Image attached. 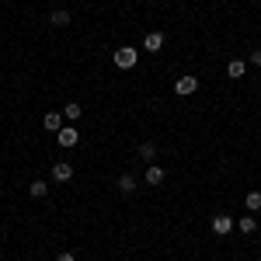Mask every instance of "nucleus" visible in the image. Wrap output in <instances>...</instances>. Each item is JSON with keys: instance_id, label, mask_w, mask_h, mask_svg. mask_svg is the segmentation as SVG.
Here are the masks:
<instances>
[{"instance_id": "nucleus-17", "label": "nucleus", "mask_w": 261, "mask_h": 261, "mask_svg": "<svg viewBox=\"0 0 261 261\" xmlns=\"http://www.w3.org/2000/svg\"><path fill=\"white\" fill-rule=\"evenodd\" d=\"M247 60L254 63V66H261V49H254V53H251V56H247Z\"/></svg>"}, {"instance_id": "nucleus-7", "label": "nucleus", "mask_w": 261, "mask_h": 261, "mask_svg": "<svg viewBox=\"0 0 261 261\" xmlns=\"http://www.w3.org/2000/svg\"><path fill=\"white\" fill-rule=\"evenodd\" d=\"M42 125H45L49 133H60V129H63V115H60V112H45V119H42Z\"/></svg>"}, {"instance_id": "nucleus-3", "label": "nucleus", "mask_w": 261, "mask_h": 261, "mask_svg": "<svg viewBox=\"0 0 261 261\" xmlns=\"http://www.w3.org/2000/svg\"><path fill=\"white\" fill-rule=\"evenodd\" d=\"M56 143H60V146H66V150H70V146H77V143H81V133H77V129H73V125H63L60 133H56Z\"/></svg>"}, {"instance_id": "nucleus-9", "label": "nucleus", "mask_w": 261, "mask_h": 261, "mask_svg": "<svg viewBox=\"0 0 261 261\" xmlns=\"http://www.w3.org/2000/svg\"><path fill=\"white\" fill-rule=\"evenodd\" d=\"M28 195H32V199H45V195H49V185H45V181H32V185H28Z\"/></svg>"}, {"instance_id": "nucleus-5", "label": "nucleus", "mask_w": 261, "mask_h": 261, "mask_svg": "<svg viewBox=\"0 0 261 261\" xmlns=\"http://www.w3.org/2000/svg\"><path fill=\"white\" fill-rule=\"evenodd\" d=\"M233 230V216H226V213H220V216H213V233H230Z\"/></svg>"}, {"instance_id": "nucleus-11", "label": "nucleus", "mask_w": 261, "mask_h": 261, "mask_svg": "<svg viewBox=\"0 0 261 261\" xmlns=\"http://www.w3.org/2000/svg\"><path fill=\"white\" fill-rule=\"evenodd\" d=\"M143 178H146V185H161V181H164V171H161V167H157V164H150Z\"/></svg>"}, {"instance_id": "nucleus-12", "label": "nucleus", "mask_w": 261, "mask_h": 261, "mask_svg": "<svg viewBox=\"0 0 261 261\" xmlns=\"http://www.w3.org/2000/svg\"><path fill=\"white\" fill-rule=\"evenodd\" d=\"M119 188L125 192V195H129V192H136V178H133V174H122V178H119Z\"/></svg>"}, {"instance_id": "nucleus-10", "label": "nucleus", "mask_w": 261, "mask_h": 261, "mask_svg": "<svg viewBox=\"0 0 261 261\" xmlns=\"http://www.w3.org/2000/svg\"><path fill=\"white\" fill-rule=\"evenodd\" d=\"M49 24H53V28H66V24H70V11H53V14H49Z\"/></svg>"}, {"instance_id": "nucleus-14", "label": "nucleus", "mask_w": 261, "mask_h": 261, "mask_svg": "<svg viewBox=\"0 0 261 261\" xmlns=\"http://www.w3.org/2000/svg\"><path fill=\"white\" fill-rule=\"evenodd\" d=\"M244 202H247L251 213H258V209H261V192H247V199H244Z\"/></svg>"}, {"instance_id": "nucleus-15", "label": "nucleus", "mask_w": 261, "mask_h": 261, "mask_svg": "<svg viewBox=\"0 0 261 261\" xmlns=\"http://www.w3.org/2000/svg\"><path fill=\"white\" fill-rule=\"evenodd\" d=\"M140 157H143L146 164H150L153 157H157V146H153V143H143V146H140Z\"/></svg>"}, {"instance_id": "nucleus-18", "label": "nucleus", "mask_w": 261, "mask_h": 261, "mask_svg": "<svg viewBox=\"0 0 261 261\" xmlns=\"http://www.w3.org/2000/svg\"><path fill=\"white\" fill-rule=\"evenodd\" d=\"M56 261H77V258H73L70 251H63V254H60V258H56Z\"/></svg>"}, {"instance_id": "nucleus-2", "label": "nucleus", "mask_w": 261, "mask_h": 261, "mask_svg": "<svg viewBox=\"0 0 261 261\" xmlns=\"http://www.w3.org/2000/svg\"><path fill=\"white\" fill-rule=\"evenodd\" d=\"M195 91H199V77H178L174 81V94H181V98H188Z\"/></svg>"}, {"instance_id": "nucleus-13", "label": "nucleus", "mask_w": 261, "mask_h": 261, "mask_svg": "<svg viewBox=\"0 0 261 261\" xmlns=\"http://www.w3.org/2000/svg\"><path fill=\"white\" fill-rule=\"evenodd\" d=\"M237 226H241L244 233H254V230H258V220H254V216H241V223H237Z\"/></svg>"}, {"instance_id": "nucleus-1", "label": "nucleus", "mask_w": 261, "mask_h": 261, "mask_svg": "<svg viewBox=\"0 0 261 261\" xmlns=\"http://www.w3.org/2000/svg\"><path fill=\"white\" fill-rule=\"evenodd\" d=\"M112 60H115V66H119V70H133V66H136V60H140V53H136L133 45H122V49H115V56H112Z\"/></svg>"}, {"instance_id": "nucleus-8", "label": "nucleus", "mask_w": 261, "mask_h": 261, "mask_svg": "<svg viewBox=\"0 0 261 261\" xmlns=\"http://www.w3.org/2000/svg\"><path fill=\"white\" fill-rule=\"evenodd\" d=\"M244 73H247V63H244V60H230V63H226V77L237 81V77H244Z\"/></svg>"}, {"instance_id": "nucleus-6", "label": "nucleus", "mask_w": 261, "mask_h": 261, "mask_svg": "<svg viewBox=\"0 0 261 261\" xmlns=\"http://www.w3.org/2000/svg\"><path fill=\"white\" fill-rule=\"evenodd\" d=\"M143 49H146V53H161L164 49V35L161 32H150V35L143 39Z\"/></svg>"}, {"instance_id": "nucleus-4", "label": "nucleus", "mask_w": 261, "mask_h": 261, "mask_svg": "<svg viewBox=\"0 0 261 261\" xmlns=\"http://www.w3.org/2000/svg\"><path fill=\"white\" fill-rule=\"evenodd\" d=\"M73 178V164L70 161H56L53 164V181H70Z\"/></svg>"}, {"instance_id": "nucleus-16", "label": "nucleus", "mask_w": 261, "mask_h": 261, "mask_svg": "<svg viewBox=\"0 0 261 261\" xmlns=\"http://www.w3.org/2000/svg\"><path fill=\"white\" fill-rule=\"evenodd\" d=\"M63 112H66V119L73 122V119H81V112H84V108H81V105H73V101H70V105H66Z\"/></svg>"}]
</instances>
